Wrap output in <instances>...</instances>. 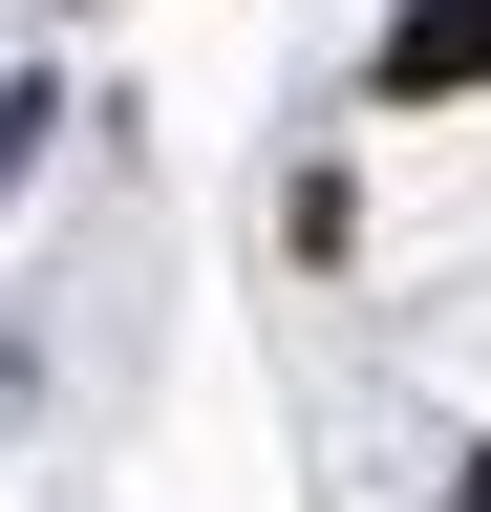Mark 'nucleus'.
<instances>
[{"instance_id": "f257e3e1", "label": "nucleus", "mask_w": 491, "mask_h": 512, "mask_svg": "<svg viewBox=\"0 0 491 512\" xmlns=\"http://www.w3.org/2000/svg\"><path fill=\"white\" fill-rule=\"evenodd\" d=\"M470 64H491V0H427V22H406V43H385V86H406V107H427V86H470Z\"/></svg>"}]
</instances>
